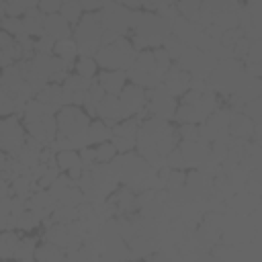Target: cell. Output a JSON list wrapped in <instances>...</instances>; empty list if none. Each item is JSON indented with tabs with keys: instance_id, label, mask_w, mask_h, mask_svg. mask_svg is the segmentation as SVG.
<instances>
[{
	"instance_id": "cell-8",
	"label": "cell",
	"mask_w": 262,
	"mask_h": 262,
	"mask_svg": "<svg viewBox=\"0 0 262 262\" xmlns=\"http://www.w3.org/2000/svg\"><path fill=\"white\" fill-rule=\"evenodd\" d=\"M137 131H139V127H137V121H121V123H117V125H113V137H119V139H131V141H135V137H137Z\"/></svg>"
},
{
	"instance_id": "cell-17",
	"label": "cell",
	"mask_w": 262,
	"mask_h": 262,
	"mask_svg": "<svg viewBox=\"0 0 262 262\" xmlns=\"http://www.w3.org/2000/svg\"><path fill=\"white\" fill-rule=\"evenodd\" d=\"M184 180H186V174L182 170H170L166 176V186H168V190H176V188L184 186Z\"/></svg>"
},
{
	"instance_id": "cell-3",
	"label": "cell",
	"mask_w": 262,
	"mask_h": 262,
	"mask_svg": "<svg viewBox=\"0 0 262 262\" xmlns=\"http://www.w3.org/2000/svg\"><path fill=\"white\" fill-rule=\"evenodd\" d=\"M43 35H47L55 43L57 41H66L68 35H70V23L61 14H49L43 20Z\"/></svg>"
},
{
	"instance_id": "cell-14",
	"label": "cell",
	"mask_w": 262,
	"mask_h": 262,
	"mask_svg": "<svg viewBox=\"0 0 262 262\" xmlns=\"http://www.w3.org/2000/svg\"><path fill=\"white\" fill-rule=\"evenodd\" d=\"M76 70H78V76L90 80L96 74V61H94V57H80L78 63H76Z\"/></svg>"
},
{
	"instance_id": "cell-2",
	"label": "cell",
	"mask_w": 262,
	"mask_h": 262,
	"mask_svg": "<svg viewBox=\"0 0 262 262\" xmlns=\"http://www.w3.org/2000/svg\"><path fill=\"white\" fill-rule=\"evenodd\" d=\"M119 102H121V106H123V111H125L127 115H131V113H141V111L145 108V104H147L145 92H143L141 88H137V86L123 88Z\"/></svg>"
},
{
	"instance_id": "cell-9",
	"label": "cell",
	"mask_w": 262,
	"mask_h": 262,
	"mask_svg": "<svg viewBox=\"0 0 262 262\" xmlns=\"http://www.w3.org/2000/svg\"><path fill=\"white\" fill-rule=\"evenodd\" d=\"M16 244H18L16 233H12V231H0V260L12 258L14 256V250H16Z\"/></svg>"
},
{
	"instance_id": "cell-7",
	"label": "cell",
	"mask_w": 262,
	"mask_h": 262,
	"mask_svg": "<svg viewBox=\"0 0 262 262\" xmlns=\"http://www.w3.org/2000/svg\"><path fill=\"white\" fill-rule=\"evenodd\" d=\"M63 256L66 252L53 244H43L35 250V258L39 262H63Z\"/></svg>"
},
{
	"instance_id": "cell-21",
	"label": "cell",
	"mask_w": 262,
	"mask_h": 262,
	"mask_svg": "<svg viewBox=\"0 0 262 262\" xmlns=\"http://www.w3.org/2000/svg\"><path fill=\"white\" fill-rule=\"evenodd\" d=\"M16 262H35L33 258H23V260H16Z\"/></svg>"
},
{
	"instance_id": "cell-12",
	"label": "cell",
	"mask_w": 262,
	"mask_h": 262,
	"mask_svg": "<svg viewBox=\"0 0 262 262\" xmlns=\"http://www.w3.org/2000/svg\"><path fill=\"white\" fill-rule=\"evenodd\" d=\"M35 250H37V242H35V237H27V239H18V244H16V250H14V260H23V258H33V254H35Z\"/></svg>"
},
{
	"instance_id": "cell-13",
	"label": "cell",
	"mask_w": 262,
	"mask_h": 262,
	"mask_svg": "<svg viewBox=\"0 0 262 262\" xmlns=\"http://www.w3.org/2000/svg\"><path fill=\"white\" fill-rule=\"evenodd\" d=\"M115 156H117V149L108 141L98 143V147H94V160H96V164H108Z\"/></svg>"
},
{
	"instance_id": "cell-15",
	"label": "cell",
	"mask_w": 262,
	"mask_h": 262,
	"mask_svg": "<svg viewBox=\"0 0 262 262\" xmlns=\"http://www.w3.org/2000/svg\"><path fill=\"white\" fill-rule=\"evenodd\" d=\"M41 225V219L33 213V211H25L18 219H16V227L18 229H25V231H31V229H35V227H39Z\"/></svg>"
},
{
	"instance_id": "cell-1",
	"label": "cell",
	"mask_w": 262,
	"mask_h": 262,
	"mask_svg": "<svg viewBox=\"0 0 262 262\" xmlns=\"http://www.w3.org/2000/svg\"><path fill=\"white\" fill-rule=\"evenodd\" d=\"M55 121H57V135H63V137H74L78 133H86V129L90 125L88 115L80 106H74V104L61 106Z\"/></svg>"
},
{
	"instance_id": "cell-5",
	"label": "cell",
	"mask_w": 262,
	"mask_h": 262,
	"mask_svg": "<svg viewBox=\"0 0 262 262\" xmlns=\"http://www.w3.org/2000/svg\"><path fill=\"white\" fill-rule=\"evenodd\" d=\"M98 84L102 86L104 92H108V96H115L123 90V82H125V72L115 70V72H102L98 76Z\"/></svg>"
},
{
	"instance_id": "cell-19",
	"label": "cell",
	"mask_w": 262,
	"mask_h": 262,
	"mask_svg": "<svg viewBox=\"0 0 262 262\" xmlns=\"http://www.w3.org/2000/svg\"><path fill=\"white\" fill-rule=\"evenodd\" d=\"M178 135L182 137V141H196L199 139V127L196 125H182Z\"/></svg>"
},
{
	"instance_id": "cell-18",
	"label": "cell",
	"mask_w": 262,
	"mask_h": 262,
	"mask_svg": "<svg viewBox=\"0 0 262 262\" xmlns=\"http://www.w3.org/2000/svg\"><path fill=\"white\" fill-rule=\"evenodd\" d=\"M57 176H59V168H57V166L47 168V170H45V174L39 178V188H49Z\"/></svg>"
},
{
	"instance_id": "cell-6",
	"label": "cell",
	"mask_w": 262,
	"mask_h": 262,
	"mask_svg": "<svg viewBox=\"0 0 262 262\" xmlns=\"http://www.w3.org/2000/svg\"><path fill=\"white\" fill-rule=\"evenodd\" d=\"M86 137H88V143H104L106 139L113 137V133H111V129L106 127V123H102V121H94V123L88 125V129H86Z\"/></svg>"
},
{
	"instance_id": "cell-20",
	"label": "cell",
	"mask_w": 262,
	"mask_h": 262,
	"mask_svg": "<svg viewBox=\"0 0 262 262\" xmlns=\"http://www.w3.org/2000/svg\"><path fill=\"white\" fill-rule=\"evenodd\" d=\"M53 45H55V41L49 39L47 35H43V37H39V41L35 43V49H37L41 55H49V51L53 49Z\"/></svg>"
},
{
	"instance_id": "cell-16",
	"label": "cell",
	"mask_w": 262,
	"mask_h": 262,
	"mask_svg": "<svg viewBox=\"0 0 262 262\" xmlns=\"http://www.w3.org/2000/svg\"><path fill=\"white\" fill-rule=\"evenodd\" d=\"M61 16L68 20V23H76L80 16H82V8H80V2H66L61 4Z\"/></svg>"
},
{
	"instance_id": "cell-22",
	"label": "cell",
	"mask_w": 262,
	"mask_h": 262,
	"mask_svg": "<svg viewBox=\"0 0 262 262\" xmlns=\"http://www.w3.org/2000/svg\"><path fill=\"white\" fill-rule=\"evenodd\" d=\"M0 66H2V51H0Z\"/></svg>"
},
{
	"instance_id": "cell-11",
	"label": "cell",
	"mask_w": 262,
	"mask_h": 262,
	"mask_svg": "<svg viewBox=\"0 0 262 262\" xmlns=\"http://www.w3.org/2000/svg\"><path fill=\"white\" fill-rule=\"evenodd\" d=\"M25 121L27 123H35V121H41L47 113H45V104H41L39 100H29L25 104Z\"/></svg>"
},
{
	"instance_id": "cell-10",
	"label": "cell",
	"mask_w": 262,
	"mask_h": 262,
	"mask_svg": "<svg viewBox=\"0 0 262 262\" xmlns=\"http://www.w3.org/2000/svg\"><path fill=\"white\" fill-rule=\"evenodd\" d=\"M80 154H76L74 149H68V151H57L55 156V166L59 170H70L74 166H80Z\"/></svg>"
},
{
	"instance_id": "cell-4",
	"label": "cell",
	"mask_w": 262,
	"mask_h": 262,
	"mask_svg": "<svg viewBox=\"0 0 262 262\" xmlns=\"http://www.w3.org/2000/svg\"><path fill=\"white\" fill-rule=\"evenodd\" d=\"M164 88H166V92L170 94V96H174V94H180V92H184L188 86H190V78H188V74L186 72H182L180 68H170L166 74H164Z\"/></svg>"
}]
</instances>
